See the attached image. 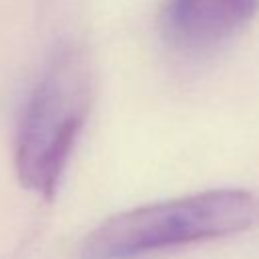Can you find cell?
Segmentation results:
<instances>
[{
    "instance_id": "obj_3",
    "label": "cell",
    "mask_w": 259,
    "mask_h": 259,
    "mask_svg": "<svg viewBox=\"0 0 259 259\" xmlns=\"http://www.w3.org/2000/svg\"><path fill=\"white\" fill-rule=\"evenodd\" d=\"M259 14V0H166L160 34L180 57H206L237 38Z\"/></svg>"
},
{
    "instance_id": "obj_1",
    "label": "cell",
    "mask_w": 259,
    "mask_h": 259,
    "mask_svg": "<svg viewBox=\"0 0 259 259\" xmlns=\"http://www.w3.org/2000/svg\"><path fill=\"white\" fill-rule=\"evenodd\" d=\"M259 225V196L243 188L136 206L105 219L79 247V259H132L198 241L229 237Z\"/></svg>"
},
{
    "instance_id": "obj_2",
    "label": "cell",
    "mask_w": 259,
    "mask_h": 259,
    "mask_svg": "<svg viewBox=\"0 0 259 259\" xmlns=\"http://www.w3.org/2000/svg\"><path fill=\"white\" fill-rule=\"evenodd\" d=\"M95 95L89 55L67 45L55 53L36 83L16 134L14 164L20 182L51 200L87 121Z\"/></svg>"
}]
</instances>
